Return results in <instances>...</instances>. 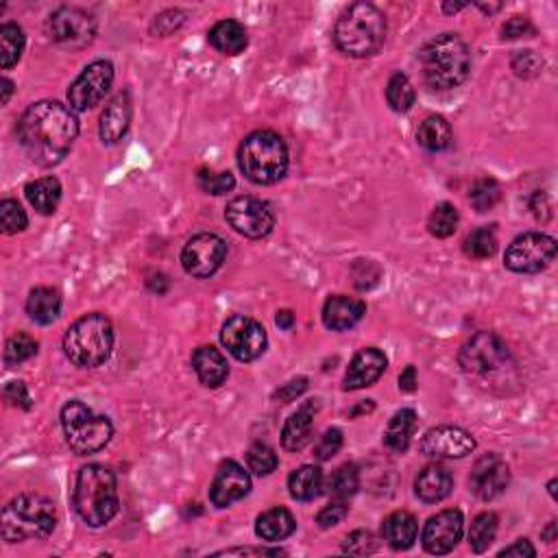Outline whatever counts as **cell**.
<instances>
[{
	"label": "cell",
	"mask_w": 558,
	"mask_h": 558,
	"mask_svg": "<svg viewBox=\"0 0 558 558\" xmlns=\"http://www.w3.org/2000/svg\"><path fill=\"white\" fill-rule=\"evenodd\" d=\"M0 225H3V233H7V236L26 230L29 219H26V212L22 210L18 201L5 199L0 203Z\"/></svg>",
	"instance_id": "obj_43"
},
{
	"label": "cell",
	"mask_w": 558,
	"mask_h": 558,
	"mask_svg": "<svg viewBox=\"0 0 558 558\" xmlns=\"http://www.w3.org/2000/svg\"><path fill=\"white\" fill-rule=\"evenodd\" d=\"M454 489V476L445 465H428L418 473L415 480V493L417 498L426 504H437V501H443Z\"/></svg>",
	"instance_id": "obj_24"
},
{
	"label": "cell",
	"mask_w": 558,
	"mask_h": 558,
	"mask_svg": "<svg viewBox=\"0 0 558 558\" xmlns=\"http://www.w3.org/2000/svg\"><path fill=\"white\" fill-rule=\"evenodd\" d=\"M459 210L454 208L451 203H439L437 208H434L432 214H429L428 221V230L432 236L437 238H450L454 236V232L459 230Z\"/></svg>",
	"instance_id": "obj_38"
},
{
	"label": "cell",
	"mask_w": 558,
	"mask_h": 558,
	"mask_svg": "<svg viewBox=\"0 0 558 558\" xmlns=\"http://www.w3.org/2000/svg\"><path fill=\"white\" fill-rule=\"evenodd\" d=\"M210 44L222 55H240L249 44L247 29L238 20H221L212 26Z\"/></svg>",
	"instance_id": "obj_29"
},
{
	"label": "cell",
	"mask_w": 558,
	"mask_h": 558,
	"mask_svg": "<svg viewBox=\"0 0 558 558\" xmlns=\"http://www.w3.org/2000/svg\"><path fill=\"white\" fill-rule=\"evenodd\" d=\"M417 429V412L412 408H401L399 412H395L393 418L388 421L387 432H384V445L388 450L398 451V454H404L408 450L412 434Z\"/></svg>",
	"instance_id": "obj_30"
},
{
	"label": "cell",
	"mask_w": 558,
	"mask_h": 558,
	"mask_svg": "<svg viewBox=\"0 0 558 558\" xmlns=\"http://www.w3.org/2000/svg\"><path fill=\"white\" fill-rule=\"evenodd\" d=\"M347 511H349L347 504H345L343 500L332 501V504H327L326 509H323L319 515H316V523H319L323 530L338 526V523L343 522L345 517H347Z\"/></svg>",
	"instance_id": "obj_50"
},
{
	"label": "cell",
	"mask_w": 558,
	"mask_h": 558,
	"mask_svg": "<svg viewBox=\"0 0 558 558\" xmlns=\"http://www.w3.org/2000/svg\"><path fill=\"white\" fill-rule=\"evenodd\" d=\"M79 136L75 111L57 100H40L18 120V142L37 166H57Z\"/></svg>",
	"instance_id": "obj_1"
},
{
	"label": "cell",
	"mask_w": 558,
	"mask_h": 558,
	"mask_svg": "<svg viewBox=\"0 0 558 558\" xmlns=\"http://www.w3.org/2000/svg\"><path fill=\"white\" fill-rule=\"evenodd\" d=\"M501 33H504V40H519V37L534 36V26L532 22L523 18V16H512V18L501 26Z\"/></svg>",
	"instance_id": "obj_51"
},
{
	"label": "cell",
	"mask_w": 558,
	"mask_h": 558,
	"mask_svg": "<svg viewBox=\"0 0 558 558\" xmlns=\"http://www.w3.org/2000/svg\"><path fill=\"white\" fill-rule=\"evenodd\" d=\"M343 552H347V554H356V556L376 554L377 541L376 537H373V532H369V530H356V532H351L349 537L345 539Z\"/></svg>",
	"instance_id": "obj_45"
},
{
	"label": "cell",
	"mask_w": 558,
	"mask_h": 558,
	"mask_svg": "<svg viewBox=\"0 0 558 558\" xmlns=\"http://www.w3.org/2000/svg\"><path fill=\"white\" fill-rule=\"evenodd\" d=\"M556 258V240L548 233L528 232L517 236L506 249V269L519 275H534L545 271Z\"/></svg>",
	"instance_id": "obj_10"
},
{
	"label": "cell",
	"mask_w": 558,
	"mask_h": 558,
	"mask_svg": "<svg viewBox=\"0 0 558 558\" xmlns=\"http://www.w3.org/2000/svg\"><path fill=\"white\" fill-rule=\"evenodd\" d=\"M343 448V432L338 428H329L326 434L315 445V459L319 462H326L338 454Z\"/></svg>",
	"instance_id": "obj_47"
},
{
	"label": "cell",
	"mask_w": 558,
	"mask_h": 558,
	"mask_svg": "<svg viewBox=\"0 0 558 558\" xmlns=\"http://www.w3.org/2000/svg\"><path fill=\"white\" fill-rule=\"evenodd\" d=\"M14 94V83H11L7 77L3 79V105L9 103V97Z\"/></svg>",
	"instance_id": "obj_59"
},
{
	"label": "cell",
	"mask_w": 558,
	"mask_h": 558,
	"mask_svg": "<svg viewBox=\"0 0 558 558\" xmlns=\"http://www.w3.org/2000/svg\"><path fill=\"white\" fill-rule=\"evenodd\" d=\"M548 489H550L552 498H556V480H552V482L548 484Z\"/></svg>",
	"instance_id": "obj_63"
},
{
	"label": "cell",
	"mask_w": 558,
	"mask_h": 558,
	"mask_svg": "<svg viewBox=\"0 0 558 558\" xmlns=\"http://www.w3.org/2000/svg\"><path fill=\"white\" fill-rule=\"evenodd\" d=\"M500 519L495 512H480V515L473 519L471 530H469V545L476 554H482L491 548V543L495 541V534H498Z\"/></svg>",
	"instance_id": "obj_35"
},
{
	"label": "cell",
	"mask_w": 558,
	"mask_h": 558,
	"mask_svg": "<svg viewBox=\"0 0 558 558\" xmlns=\"http://www.w3.org/2000/svg\"><path fill=\"white\" fill-rule=\"evenodd\" d=\"M500 197H501V188L493 177H480V180L473 181L471 190H469V201H471V205L478 212L493 210Z\"/></svg>",
	"instance_id": "obj_41"
},
{
	"label": "cell",
	"mask_w": 558,
	"mask_h": 558,
	"mask_svg": "<svg viewBox=\"0 0 558 558\" xmlns=\"http://www.w3.org/2000/svg\"><path fill=\"white\" fill-rule=\"evenodd\" d=\"M387 40V18L376 5L354 3L340 14L334 26V42L349 57H371Z\"/></svg>",
	"instance_id": "obj_5"
},
{
	"label": "cell",
	"mask_w": 558,
	"mask_h": 558,
	"mask_svg": "<svg viewBox=\"0 0 558 558\" xmlns=\"http://www.w3.org/2000/svg\"><path fill=\"white\" fill-rule=\"evenodd\" d=\"M227 258V243L216 233H197L181 251V266L188 275L205 279L221 269Z\"/></svg>",
	"instance_id": "obj_14"
},
{
	"label": "cell",
	"mask_w": 558,
	"mask_h": 558,
	"mask_svg": "<svg viewBox=\"0 0 558 558\" xmlns=\"http://www.w3.org/2000/svg\"><path fill=\"white\" fill-rule=\"evenodd\" d=\"M251 491V478L236 460H225L216 471L214 482L210 487V500L216 509H227L243 498H247Z\"/></svg>",
	"instance_id": "obj_19"
},
{
	"label": "cell",
	"mask_w": 558,
	"mask_h": 558,
	"mask_svg": "<svg viewBox=\"0 0 558 558\" xmlns=\"http://www.w3.org/2000/svg\"><path fill=\"white\" fill-rule=\"evenodd\" d=\"M114 347V327L100 312L81 316L68 327L64 336V354L72 365L81 369H94L109 358Z\"/></svg>",
	"instance_id": "obj_8"
},
{
	"label": "cell",
	"mask_w": 558,
	"mask_h": 558,
	"mask_svg": "<svg viewBox=\"0 0 558 558\" xmlns=\"http://www.w3.org/2000/svg\"><path fill=\"white\" fill-rule=\"evenodd\" d=\"M147 286L149 290H153V293L164 294L166 290H169V279H166V275H161V273H158V275L147 279Z\"/></svg>",
	"instance_id": "obj_57"
},
{
	"label": "cell",
	"mask_w": 558,
	"mask_h": 558,
	"mask_svg": "<svg viewBox=\"0 0 558 558\" xmlns=\"http://www.w3.org/2000/svg\"><path fill=\"white\" fill-rule=\"evenodd\" d=\"M500 556L501 558H504V556H517V558H526L528 556V558H532V556H537V550L530 545L528 539H519L512 545H509V548L501 550Z\"/></svg>",
	"instance_id": "obj_54"
},
{
	"label": "cell",
	"mask_w": 558,
	"mask_h": 558,
	"mask_svg": "<svg viewBox=\"0 0 558 558\" xmlns=\"http://www.w3.org/2000/svg\"><path fill=\"white\" fill-rule=\"evenodd\" d=\"M247 465H249L251 471L255 473V476L264 478V476H271V473L275 471L279 460H277L275 450L269 448V445L253 443L247 451Z\"/></svg>",
	"instance_id": "obj_42"
},
{
	"label": "cell",
	"mask_w": 558,
	"mask_h": 558,
	"mask_svg": "<svg viewBox=\"0 0 558 558\" xmlns=\"http://www.w3.org/2000/svg\"><path fill=\"white\" fill-rule=\"evenodd\" d=\"M227 222L244 238L258 240L269 236L275 227V212L258 197H238L225 210Z\"/></svg>",
	"instance_id": "obj_13"
},
{
	"label": "cell",
	"mask_w": 558,
	"mask_h": 558,
	"mask_svg": "<svg viewBox=\"0 0 558 558\" xmlns=\"http://www.w3.org/2000/svg\"><path fill=\"white\" fill-rule=\"evenodd\" d=\"M399 390H404V393L417 390V369L412 365L406 367V371L399 376Z\"/></svg>",
	"instance_id": "obj_56"
},
{
	"label": "cell",
	"mask_w": 558,
	"mask_h": 558,
	"mask_svg": "<svg viewBox=\"0 0 558 558\" xmlns=\"http://www.w3.org/2000/svg\"><path fill=\"white\" fill-rule=\"evenodd\" d=\"M294 528H297V522H294L293 512L288 509H282V506L262 512L258 522H255V534H258L262 541H269V543L288 539L290 534L294 532Z\"/></svg>",
	"instance_id": "obj_27"
},
{
	"label": "cell",
	"mask_w": 558,
	"mask_h": 558,
	"mask_svg": "<svg viewBox=\"0 0 558 558\" xmlns=\"http://www.w3.org/2000/svg\"><path fill=\"white\" fill-rule=\"evenodd\" d=\"M543 541H548V543H554V541H556V522H552L550 526L543 530Z\"/></svg>",
	"instance_id": "obj_60"
},
{
	"label": "cell",
	"mask_w": 558,
	"mask_h": 558,
	"mask_svg": "<svg viewBox=\"0 0 558 558\" xmlns=\"http://www.w3.org/2000/svg\"><path fill=\"white\" fill-rule=\"evenodd\" d=\"M221 343L240 362L258 360L266 349V329L251 316L236 315L221 329Z\"/></svg>",
	"instance_id": "obj_12"
},
{
	"label": "cell",
	"mask_w": 558,
	"mask_h": 558,
	"mask_svg": "<svg viewBox=\"0 0 558 558\" xmlns=\"http://www.w3.org/2000/svg\"><path fill=\"white\" fill-rule=\"evenodd\" d=\"M305 388H308V379L297 377V379H293V382L284 384V387L275 393V398L282 399V401H294L301 393H304Z\"/></svg>",
	"instance_id": "obj_53"
},
{
	"label": "cell",
	"mask_w": 558,
	"mask_h": 558,
	"mask_svg": "<svg viewBox=\"0 0 558 558\" xmlns=\"http://www.w3.org/2000/svg\"><path fill=\"white\" fill-rule=\"evenodd\" d=\"M387 100L390 109L399 111V114H404V111H408L415 105V88H412L408 77L401 75V72L390 77L387 86Z\"/></svg>",
	"instance_id": "obj_36"
},
{
	"label": "cell",
	"mask_w": 558,
	"mask_h": 558,
	"mask_svg": "<svg viewBox=\"0 0 558 558\" xmlns=\"http://www.w3.org/2000/svg\"><path fill=\"white\" fill-rule=\"evenodd\" d=\"M423 79L432 90H454L471 72V53L456 33H443L429 40L418 53Z\"/></svg>",
	"instance_id": "obj_4"
},
{
	"label": "cell",
	"mask_w": 558,
	"mask_h": 558,
	"mask_svg": "<svg viewBox=\"0 0 558 558\" xmlns=\"http://www.w3.org/2000/svg\"><path fill=\"white\" fill-rule=\"evenodd\" d=\"M417 519L408 511L390 512L382 523V537L393 550H410L417 541Z\"/></svg>",
	"instance_id": "obj_26"
},
{
	"label": "cell",
	"mask_w": 558,
	"mask_h": 558,
	"mask_svg": "<svg viewBox=\"0 0 558 558\" xmlns=\"http://www.w3.org/2000/svg\"><path fill=\"white\" fill-rule=\"evenodd\" d=\"M275 323L282 329H293V326H294V315L290 310H279L277 312V319H275Z\"/></svg>",
	"instance_id": "obj_58"
},
{
	"label": "cell",
	"mask_w": 558,
	"mask_h": 558,
	"mask_svg": "<svg viewBox=\"0 0 558 558\" xmlns=\"http://www.w3.org/2000/svg\"><path fill=\"white\" fill-rule=\"evenodd\" d=\"M498 251V236L493 227H478L465 240V253L473 260H487Z\"/></svg>",
	"instance_id": "obj_37"
},
{
	"label": "cell",
	"mask_w": 558,
	"mask_h": 558,
	"mask_svg": "<svg viewBox=\"0 0 558 558\" xmlns=\"http://www.w3.org/2000/svg\"><path fill=\"white\" fill-rule=\"evenodd\" d=\"M462 528H465V517L460 511L448 509L440 511L439 515L429 517L426 528H423L421 543L426 552L434 556L450 554L451 550L459 545L462 537Z\"/></svg>",
	"instance_id": "obj_16"
},
{
	"label": "cell",
	"mask_w": 558,
	"mask_h": 558,
	"mask_svg": "<svg viewBox=\"0 0 558 558\" xmlns=\"http://www.w3.org/2000/svg\"><path fill=\"white\" fill-rule=\"evenodd\" d=\"M358 487H360L358 469H356V465H351V462L338 467L336 471L332 473V478H329V493H332L334 500L345 501L358 491Z\"/></svg>",
	"instance_id": "obj_40"
},
{
	"label": "cell",
	"mask_w": 558,
	"mask_h": 558,
	"mask_svg": "<svg viewBox=\"0 0 558 558\" xmlns=\"http://www.w3.org/2000/svg\"><path fill=\"white\" fill-rule=\"evenodd\" d=\"M356 266L362 269V273L354 269L356 286H358L360 290H369V288L376 286V284L379 282V275H382V271H379V266L376 264V262L358 260V262H356Z\"/></svg>",
	"instance_id": "obj_49"
},
{
	"label": "cell",
	"mask_w": 558,
	"mask_h": 558,
	"mask_svg": "<svg viewBox=\"0 0 558 558\" xmlns=\"http://www.w3.org/2000/svg\"><path fill=\"white\" fill-rule=\"evenodd\" d=\"M57 526V511L46 495L22 493L3 509L0 534L7 543L20 541H42L53 534Z\"/></svg>",
	"instance_id": "obj_6"
},
{
	"label": "cell",
	"mask_w": 558,
	"mask_h": 558,
	"mask_svg": "<svg viewBox=\"0 0 558 558\" xmlns=\"http://www.w3.org/2000/svg\"><path fill=\"white\" fill-rule=\"evenodd\" d=\"M511 484V469L501 460L498 454L482 456L476 465H473L471 478H469V487L476 498L491 501L500 498Z\"/></svg>",
	"instance_id": "obj_18"
},
{
	"label": "cell",
	"mask_w": 558,
	"mask_h": 558,
	"mask_svg": "<svg viewBox=\"0 0 558 558\" xmlns=\"http://www.w3.org/2000/svg\"><path fill=\"white\" fill-rule=\"evenodd\" d=\"M131 114H133V105L129 92H119L114 98L109 100V105L105 108L103 114H100V140L105 144H116L119 140H122L127 129L131 125Z\"/></svg>",
	"instance_id": "obj_21"
},
{
	"label": "cell",
	"mask_w": 558,
	"mask_h": 558,
	"mask_svg": "<svg viewBox=\"0 0 558 558\" xmlns=\"http://www.w3.org/2000/svg\"><path fill=\"white\" fill-rule=\"evenodd\" d=\"M25 194L33 208L40 212V214L48 216L57 210L61 201V183L59 180H55V177H42V180L31 181L29 186L25 188Z\"/></svg>",
	"instance_id": "obj_32"
},
{
	"label": "cell",
	"mask_w": 558,
	"mask_h": 558,
	"mask_svg": "<svg viewBox=\"0 0 558 558\" xmlns=\"http://www.w3.org/2000/svg\"><path fill=\"white\" fill-rule=\"evenodd\" d=\"M476 450V439L456 426H437L421 439V451L432 459H465Z\"/></svg>",
	"instance_id": "obj_17"
},
{
	"label": "cell",
	"mask_w": 558,
	"mask_h": 558,
	"mask_svg": "<svg viewBox=\"0 0 558 558\" xmlns=\"http://www.w3.org/2000/svg\"><path fill=\"white\" fill-rule=\"evenodd\" d=\"M541 68H543V59L534 50H519L512 57V70L522 79H532V77L539 75Z\"/></svg>",
	"instance_id": "obj_46"
},
{
	"label": "cell",
	"mask_w": 558,
	"mask_h": 558,
	"mask_svg": "<svg viewBox=\"0 0 558 558\" xmlns=\"http://www.w3.org/2000/svg\"><path fill=\"white\" fill-rule=\"evenodd\" d=\"M240 170L258 186H273L288 170V149L275 131H253L243 140L238 150Z\"/></svg>",
	"instance_id": "obj_7"
},
{
	"label": "cell",
	"mask_w": 558,
	"mask_h": 558,
	"mask_svg": "<svg viewBox=\"0 0 558 558\" xmlns=\"http://www.w3.org/2000/svg\"><path fill=\"white\" fill-rule=\"evenodd\" d=\"M459 365L473 384L491 393L509 395L519 388V369L511 349L500 336L478 332L462 345Z\"/></svg>",
	"instance_id": "obj_2"
},
{
	"label": "cell",
	"mask_w": 558,
	"mask_h": 558,
	"mask_svg": "<svg viewBox=\"0 0 558 558\" xmlns=\"http://www.w3.org/2000/svg\"><path fill=\"white\" fill-rule=\"evenodd\" d=\"M367 315V304L360 299L345 297V294H332L323 305V323L332 332H345L358 326L362 316Z\"/></svg>",
	"instance_id": "obj_22"
},
{
	"label": "cell",
	"mask_w": 558,
	"mask_h": 558,
	"mask_svg": "<svg viewBox=\"0 0 558 558\" xmlns=\"http://www.w3.org/2000/svg\"><path fill=\"white\" fill-rule=\"evenodd\" d=\"M5 399H7L11 406H16V408H31V398L25 382H9L7 388H5Z\"/></svg>",
	"instance_id": "obj_52"
},
{
	"label": "cell",
	"mask_w": 558,
	"mask_h": 558,
	"mask_svg": "<svg viewBox=\"0 0 558 558\" xmlns=\"http://www.w3.org/2000/svg\"><path fill=\"white\" fill-rule=\"evenodd\" d=\"M61 312V294L59 290L50 286H37L29 293L26 299V315L31 316V321L40 323V326H50V323L57 321Z\"/></svg>",
	"instance_id": "obj_28"
},
{
	"label": "cell",
	"mask_w": 558,
	"mask_h": 558,
	"mask_svg": "<svg viewBox=\"0 0 558 558\" xmlns=\"http://www.w3.org/2000/svg\"><path fill=\"white\" fill-rule=\"evenodd\" d=\"M114 83V66L98 59L86 66L68 90V103L72 111H88L97 108Z\"/></svg>",
	"instance_id": "obj_15"
},
{
	"label": "cell",
	"mask_w": 558,
	"mask_h": 558,
	"mask_svg": "<svg viewBox=\"0 0 558 558\" xmlns=\"http://www.w3.org/2000/svg\"><path fill=\"white\" fill-rule=\"evenodd\" d=\"M219 554L232 556V554H240V556H279V554H286L284 550H266V548H233V550H225L219 552Z\"/></svg>",
	"instance_id": "obj_55"
},
{
	"label": "cell",
	"mask_w": 558,
	"mask_h": 558,
	"mask_svg": "<svg viewBox=\"0 0 558 558\" xmlns=\"http://www.w3.org/2000/svg\"><path fill=\"white\" fill-rule=\"evenodd\" d=\"M25 50V33L16 22H5L0 26V64L5 70L16 66Z\"/></svg>",
	"instance_id": "obj_34"
},
{
	"label": "cell",
	"mask_w": 558,
	"mask_h": 558,
	"mask_svg": "<svg viewBox=\"0 0 558 558\" xmlns=\"http://www.w3.org/2000/svg\"><path fill=\"white\" fill-rule=\"evenodd\" d=\"M61 428H64L66 443L77 456L97 454L111 440L114 428L108 417L94 415L83 401H68L61 408Z\"/></svg>",
	"instance_id": "obj_9"
},
{
	"label": "cell",
	"mask_w": 558,
	"mask_h": 558,
	"mask_svg": "<svg viewBox=\"0 0 558 558\" xmlns=\"http://www.w3.org/2000/svg\"><path fill=\"white\" fill-rule=\"evenodd\" d=\"M387 369V356L376 347H367L354 356L345 373V390H360L376 384Z\"/></svg>",
	"instance_id": "obj_20"
},
{
	"label": "cell",
	"mask_w": 558,
	"mask_h": 558,
	"mask_svg": "<svg viewBox=\"0 0 558 558\" xmlns=\"http://www.w3.org/2000/svg\"><path fill=\"white\" fill-rule=\"evenodd\" d=\"M465 7H467V3H445L443 11H445V14H456V11H460Z\"/></svg>",
	"instance_id": "obj_61"
},
{
	"label": "cell",
	"mask_w": 558,
	"mask_h": 558,
	"mask_svg": "<svg viewBox=\"0 0 558 558\" xmlns=\"http://www.w3.org/2000/svg\"><path fill=\"white\" fill-rule=\"evenodd\" d=\"M417 142L426 150L439 153L451 144V127L443 116H428L426 120L418 125Z\"/></svg>",
	"instance_id": "obj_33"
},
{
	"label": "cell",
	"mask_w": 558,
	"mask_h": 558,
	"mask_svg": "<svg viewBox=\"0 0 558 558\" xmlns=\"http://www.w3.org/2000/svg\"><path fill=\"white\" fill-rule=\"evenodd\" d=\"M77 515L90 528H100L119 515V484L114 471L103 465L81 467L72 491Z\"/></svg>",
	"instance_id": "obj_3"
},
{
	"label": "cell",
	"mask_w": 558,
	"mask_h": 558,
	"mask_svg": "<svg viewBox=\"0 0 558 558\" xmlns=\"http://www.w3.org/2000/svg\"><path fill=\"white\" fill-rule=\"evenodd\" d=\"M478 7L482 9V11H487V14H495V11L501 9V5L500 3L498 5H482V3H478Z\"/></svg>",
	"instance_id": "obj_62"
},
{
	"label": "cell",
	"mask_w": 558,
	"mask_h": 558,
	"mask_svg": "<svg viewBox=\"0 0 558 558\" xmlns=\"http://www.w3.org/2000/svg\"><path fill=\"white\" fill-rule=\"evenodd\" d=\"M319 404L316 399L305 401L297 412L288 417L282 429V445L286 451H301L312 439V428H315V415Z\"/></svg>",
	"instance_id": "obj_23"
},
{
	"label": "cell",
	"mask_w": 558,
	"mask_h": 558,
	"mask_svg": "<svg viewBox=\"0 0 558 558\" xmlns=\"http://www.w3.org/2000/svg\"><path fill=\"white\" fill-rule=\"evenodd\" d=\"M186 22V11L181 9H166L161 11L158 18L153 20V25H150V31L155 33V36H170V33H175L180 26Z\"/></svg>",
	"instance_id": "obj_48"
},
{
	"label": "cell",
	"mask_w": 558,
	"mask_h": 558,
	"mask_svg": "<svg viewBox=\"0 0 558 558\" xmlns=\"http://www.w3.org/2000/svg\"><path fill=\"white\" fill-rule=\"evenodd\" d=\"M37 347H40V345H37V340L31 338L29 334H16V336H11L7 345H5V365H7L9 369L20 367L22 362L31 360L33 356L37 354Z\"/></svg>",
	"instance_id": "obj_39"
},
{
	"label": "cell",
	"mask_w": 558,
	"mask_h": 558,
	"mask_svg": "<svg viewBox=\"0 0 558 558\" xmlns=\"http://www.w3.org/2000/svg\"><path fill=\"white\" fill-rule=\"evenodd\" d=\"M288 489L297 501H310L319 498L323 491V471L315 465L294 469L288 478Z\"/></svg>",
	"instance_id": "obj_31"
},
{
	"label": "cell",
	"mask_w": 558,
	"mask_h": 558,
	"mask_svg": "<svg viewBox=\"0 0 558 558\" xmlns=\"http://www.w3.org/2000/svg\"><path fill=\"white\" fill-rule=\"evenodd\" d=\"M199 186L203 192L208 194H227L230 190L236 186L232 172H212V170H201L199 172Z\"/></svg>",
	"instance_id": "obj_44"
},
{
	"label": "cell",
	"mask_w": 558,
	"mask_h": 558,
	"mask_svg": "<svg viewBox=\"0 0 558 558\" xmlns=\"http://www.w3.org/2000/svg\"><path fill=\"white\" fill-rule=\"evenodd\" d=\"M48 33L59 46L79 50L92 44L97 36V18L79 7H59L48 18Z\"/></svg>",
	"instance_id": "obj_11"
},
{
	"label": "cell",
	"mask_w": 558,
	"mask_h": 558,
	"mask_svg": "<svg viewBox=\"0 0 558 558\" xmlns=\"http://www.w3.org/2000/svg\"><path fill=\"white\" fill-rule=\"evenodd\" d=\"M192 369L208 388H219L230 376V365L219 349L205 345L192 354Z\"/></svg>",
	"instance_id": "obj_25"
}]
</instances>
